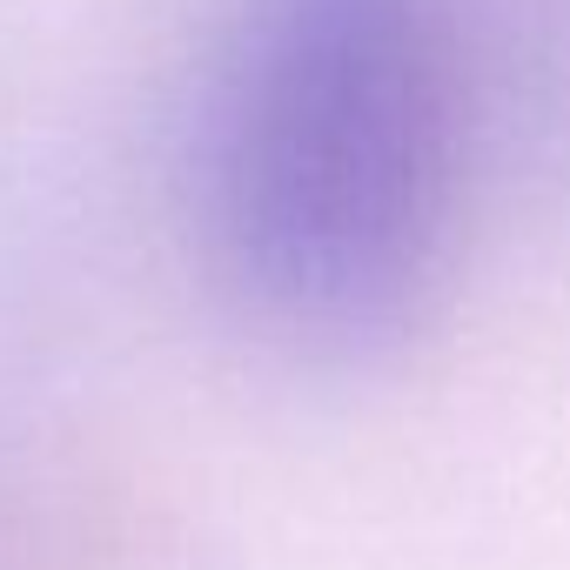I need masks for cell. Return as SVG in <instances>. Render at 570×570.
<instances>
[{
    "label": "cell",
    "instance_id": "obj_1",
    "mask_svg": "<svg viewBox=\"0 0 570 570\" xmlns=\"http://www.w3.org/2000/svg\"><path fill=\"white\" fill-rule=\"evenodd\" d=\"M463 208L450 0H222L188 115L215 289L282 350H390Z\"/></svg>",
    "mask_w": 570,
    "mask_h": 570
}]
</instances>
